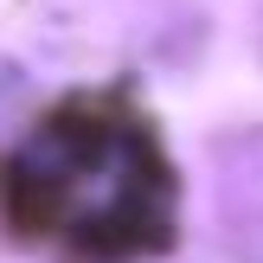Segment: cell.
I'll return each instance as SVG.
<instances>
[{"instance_id": "6da1fadb", "label": "cell", "mask_w": 263, "mask_h": 263, "mask_svg": "<svg viewBox=\"0 0 263 263\" xmlns=\"http://www.w3.org/2000/svg\"><path fill=\"white\" fill-rule=\"evenodd\" d=\"M0 225L64 263L161 257L180 225V180L135 103L64 97L0 154Z\"/></svg>"}]
</instances>
